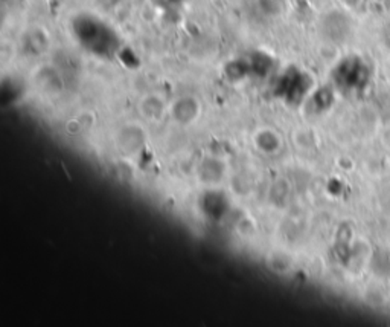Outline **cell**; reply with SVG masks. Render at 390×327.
I'll return each mask as SVG.
<instances>
[{
  "label": "cell",
  "mask_w": 390,
  "mask_h": 327,
  "mask_svg": "<svg viewBox=\"0 0 390 327\" xmlns=\"http://www.w3.org/2000/svg\"><path fill=\"white\" fill-rule=\"evenodd\" d=\"M334 78L341 88L351 92H361L365 90L370 80H372V69L369 63L358 57V55H351L343 61H340L337 69L334 71Z\"/></svg>",
  "instance_id": "cell-1"
},
{
  "label": "cell",
  "mask_w": 390,
  "mask_h": 327,
  "mask_svg": "<svg viewBox=\"0 0 390 327\" xmlns=\"http://www.w3.org/2000/svg\"><path fill=\"white\" fill-rule=\"evenodd\" d=\"M386 43H387L389 49H390V26H389V30L386 31Z\"/></svg>",
  "instance_id": "cell-2"
}]
</instances>
